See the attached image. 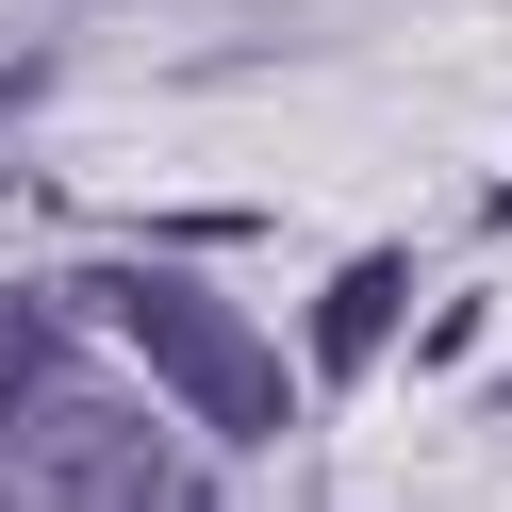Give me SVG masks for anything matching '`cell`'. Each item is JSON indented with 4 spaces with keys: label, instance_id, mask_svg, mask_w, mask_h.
I'll use <instances>...</instances> for the list:
<instances>
[{
    "label": "cell",
    "instance_id": "obj_2",
    "mask_svg": "<svg viewBox=\"0 0 512 512\" xmlns=\"http://www.w3.org/2000/svg\"><path fill=\"white\" fill-rule=\"evenodd\" d=\"M0 479H17V496H166V446L116 397H67V380H50V397L0 430Z\"/></svg>",
    "mask_w": 512,
    "mask_h": 512
},
{
    "label": "cell",
    "instance_id": "obj_4",
    "mask_svg": "<svg viewBox=\"0 0 512 512\" xmlns=\"http://www.w3.org/2000/svg\"><path fill=\"white\" fill-rule=\"evenodd\" d=\"M34 397H50V314H34V298H0V430H17Z\"/></svg>",
    "mask_w": 512,
    "mask_h": 512
},
{
    "label": "cell",
    "instance_id": "obj_1",
    "mask_svg": "<svg viewBox=\"0 0 512 512\" xmlns=\"http://www.w3.org/2000/svg\"><path fill=\"white\" fill-rule=\"evenodd\" d=\"M83 298H100L116 331H133L149 364H166V397H182V413H215V446H265L281 413H298V380H281V347L248 331L232 298H199V281H166V265H100Z\"/></svg>",
    "mask_w": 512,
    "mask_h": 512
},
{
    "label": "cell",
    "instance_id": "obj_3",
    "mask_svg": "<svg viewBox=\"0 0 512 512\" xmlns=\"http://www.w3.org/2000/svg\"><path fill=\"white\" fill-rule=\"evenodd\" d=\"M397 281H413V265H347L331 298H314V364H331V380H347V364H380V347H397Z\"/></svg>",
    "mask_w": 512,
    "mask_h": 512
}]
</instances>
